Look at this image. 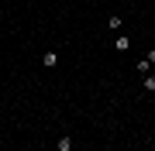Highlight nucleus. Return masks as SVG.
I'll return each instance as SVG.
<instances>
[{
	"instance_id": "1",
	"label": "nucleus",
	"mask_w": 155,
	"mask_h": 151,
	"mask_svg": "<svg viewBox=\"0 0 155 151\" xmlns=\"http://www.w3.org/2000/svg\"><path fill=\"white\" fill-rule=\"evenodd\" d=\"M107 28H110V31L121 28V14H110V17H107Z\"/></svg>"
},
{
	"instance_id": "2",
	"label": "nucleus",
	"mask_w": 155,
	"mask_h": 151,
	"mask_svg": "<svg viewBox=\"0 0 155 151\" xmlns=\"http://www.w3.org/2000/svg\"><path fill=\"white\" fill-rule=\"evenodd\" d=\"M134 69H138L141 76H145V72H152V62H148V55H145V58H141V62H138V65H134Z\"/></svg>"
},
{
	"instance_id": "3",
	"label": "nucleus",
	"mask_w": 155,
	"mask_h": 151,
	"mask_svg": "<svg viewBox=\"0 0 155 151\" xmlns=\"http://www.w3.org/2000/svg\"><path fill=\"white\" fill-rule=\"evenodd\" d=\"M145 90L155 93V76H152V72H145Z\"/></svg>"
},
{
	"instance_id": "4",
	"label": "nucleus",
	"mask_w": 155,
	"mask_h": 151,
	"mask_svg": "<svg viewBox=\"0 0 155 151\" xmlns=\"http://www.w3.org/2000/svg\"><path fill=\"white\" fill-rule=\"evenodd\" d=\"M55 148H59V151H72V141H69V137H59Z\"/></svg>"
},
{
	"instance_id": "5",
	"label": "nucleus",
	"mask_w": 155,
	"mask_h": 151,
	"mask_svg": "<svg viewBox=\"0 0 155 151\" xmlns=\"http://www.w3.org/2000/svg\"><path fill=\"white\" fill-rule=\"evenodd\" d=\"M148 62H152V65H155V48H152V52H148Z\"/></svg>"
}]
</instances>
